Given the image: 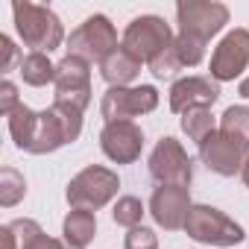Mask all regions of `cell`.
I'll list each match as a JSON object with an SVG mask.
<instances>
[{
  "instance_id": "14",
  "label": "cell",
  "mask_w": 249,
  "mask_h": 249,
  "mask_svg": "<svg viewBox=\"0 0 249 249\" xmlns=\"http://www.w3.org/2000/svg\"><path fill=\"white\" fill-rule=\"evenodd\" d=\"M100 147L114 164H132L144 150V132L132 120H114L103 126Z\"/></svg>"
},
{
  "instance_id": "4",
  "label": "cell",
  "mask_w": 249,
  "mask_h": 249,
  "mask_svg": "<svg viewBox=\"0 0 249 249\" xmlns=\"http://www.w3.org/2000/svg\"><path fill=\"white\" fill-rule=\"evenodd\" d=\"M185 231L188 237L199 243H211V246H234L243 240V226L214 205H194L188 214Z\"/></svg>"
},
{
  "instance_id": "29",
  "label": "cell",
  "mask_w": 249,
  "mask_h": 249,
  "mask_svg": "<svg viewBox=\"0 0 249 249\" xmlns=\"http://www.w3.org/2000/svg\"><path fill=\"white\" fill-rule=\"evenodd\" d=\"M30 249H71V246H68L65 240H56V237H47V234H41V237H38V240L30 246Z\"/></svg>"
},
{
  "instance_id": "18",
  "label": "cell",
  "mask_w": 249,
  "mask_h": 249,
  "mask_svg": "<svg viewBox=\"0 0 249 249\" xmlns=\"http://www.w3.org/2000/svg\"><path fill=\"white\" fill-rule=\"evenodd\" d=\"M220 132L249 150V108L246 106H229L220 117Z\"/></svg>"
},
{
  "instance_id": "17",
  "label": "cell",
  "mask_w": 249,
  "mask_h": 249,
  "mask_svg": "<svg viewBox=\"0 0 249 249\" xmlns=\"http://www.w3.org/2000/svg\"><path fill=\"white\" fill-rule=\"evenodd\" d=\"M62 234H65V243H68L71 249H85V246L94 240V234H97V217H94V211L73 208V211L65 217Z\"/></svg>"
},
{
  "instance_id": "10",
  "label": "cell",
  "mask_w": 249,
  "mask_h": 249,
  "mask_svg": "<svg viewBox=\"0 0 249 249\" xmlns=\"http://www.w3.org/2000/svg\"><path fill=\"white\" fill-rule=\"evenodd\" d=\"M179 15V33L194 36L199 41H208L229 24V9L223 3H208V0H191V3L176 6Z\"/></svg>"
},
{
  "instance_id": "1",
  "label": "cell",
  "mask_w": 249,
  "mask_h": 249,
  "mask_svg": "<svg viewBox=\"0 0 249 249\" xmlns=\"http://www.w3.org/2000/svg\"><path fill=\"white\" fill-rule=\"evenodd\" d=\"M9 132L18 150H27L33 156L53 153L65 144H73L82 132V111L50 106L47 111H33L24 103L9 114Z\"/></svg>"
},
{
  "instance_id": "12",
  "label": "cell",
  "mask_w": 249,
  "mask_h": 249,
  "mask_svg": "<svg viewBox=\"0 0 249 249\" xmlns=\"http://www.w3.org/2000/svg\"><path fill=\"white\" fill-rule=\"evenodd\" d=\"M199 159L202 164L217 173V176H234L243 170V161L249 156V150H243L240 144H234L231 138H226L220 129H214L211 135H205L199 144Z\"/></svg>"
},
{
  "instance_id": "3",
  "label": "cell",
  "mask_w": 249,
  "mask_h": 249,
  "mask_svg": "<svg viewBox=\"0 0 249 249\" xmlns=\"http://www.w3.org/2000/svg\"><path fill=\"white\" fill-rule=\"evenodd\" d=\"M117 30L106 15H91L82 27H76L68 38V56H76L82 62H103L117 50Z\"/></svg>"
},
{
  "instance_id": "27",
  "label": "cell",
  "mask_w": 249,
  "mask_h": 249,
  "mask_svg": "<svg viewBox=\"0 0 249 249\" xmlns=\"http://www.w3.org/2000/svg\"><path fill=\"white\" fill-rule=\"evenodd\" d=\"M21 62H24V56H21V50L12 44V38H9V36H0V71L9 73L15 65L21 68Z\"/></svg>"
},
{
  "instance_id": "25",
  "label": "cell",
  "mask_w": 249,
  "mask_h": 249,
  "mask_svg": "<svg viewBox=\"0 0 249 249\" xmlns=\"http://www.w3.org/2000/svg\"><path fill=\"white\" fill-rule=\"evenodd\" d=\"M150 71H153V76H156V79H170L173 73H179V71H182V62H179V56H176L173 44H170L159 59H153V62H150Z\"/></svg>"
},
{
  "instance_id": "31",
  "label": "cell",
  "mask_w": 249,
  "mask_h": 249,
  "mask_svg": "<svg viewBox=\"0 0 249 249\" xmlns=\"http://www.w3.org/2000/svg\"><path fill=\"white\" fill-rule=\"evenodd\" d=\"M240 176H243V185L249 188V156H246V161H243V170H240Z\"/></svg>"
},
{
  "instance_id": "8",
  "label": "cell",
  "mask_w": 249,
  "mask_h": 249,
  "mask_svg": "<svg viewBox=\"0 0 249 249\" xmlns=\"http://www.w3.org/2000/svg\"><path fill=\"white\" fill-rule=\"evenodd\" d=\"M159 106V91L153 85H138V88H108L103 94L100 111L106 123L114 120H132L138 114H150Z\"/></svg>"
},
{
  "instance_id": "9",
  "label": "cell",
  "mask_w": 249,
  "mask_h": 249,
  "mask_svg": "<svg viewBox=\"0 0 249 249\" xmlns=\"http://www.w3.org/2000/svg\"><path fill=\"white\" fill-rule=\"evenodd\" d=\"M150 176L159 185H179L188 188L194 179V167L191 159L185 153V147L176 138H161L150 156Z\"/></svg>"
},
{
  "instance_id": "21",
  "label": "cell",
  "mask_w": 249,
  "mask_h": 249,
  "mask_svg": "<svg viewBox=\"0 0 249 249\" xmlns=\"http://www.w3.org/2000/svg\"><path fill=\"white\" fill-rule=\"evenodd\" d=\"M24 194H27V182H24V176L15 167L0 170V205L12 208V205H18L24 199Z\"/></svg>"
},
{
  "instance_id": "13",
  "label": "cell",
  "mask_w": 249,
  "mask_h": 249,
  "mask_svg": "<svg viewBox=\"0 0 249 249\" xmlns=\"http://www.w3.org/2000/svg\"><path fill=\"white\" fill-rule=\"evenodd\" d=\"M191 208H194L191 194H188V188H179V185H159L150 196V214L167 231L185 229Z\"/></svg>"
},
{
  "instance_id": "30",
  "label": "cell",
  "mask_w": 249,
  "mask_h": 249,
  "mask_svg": "<svg viewBox=\"0 0 249 249\" xmlns=\"http://www.w3.org/2000/svg\"><path fill=\"white\" fill-rule=\"evenodd\" d=\"M237 94H240L243 100H249V76H246V79L240 82V88H237Z\"/></svg>"
},
{
  "instance_id": "2",
  "label": "cell",
  "mask_w": 249,
  "mask_h": 249,
  "mask_svg": "<svg viewBox=\"0 0 249 249\" xmlns=\"http://www.w3.org/2000/svg\"><path fill=\"white\" fill-rule=\"evenodd\" d=\"M12 15H15V27H18L21 41L27 47H33V53H50L65 41L62 21L53 15V9L24 0V3L12 6Z\"/></svg>"
},
{
  "instance_id": "24",
  "label": "cell",
  "mask_w": 249,
  "mask_h": 249,
  "mask_svg": "<svg viewBox=\"0 0 249 249\" xmlns=\"http://www.w3.org/2000/svg\"><path fill=\"white\" fill-rule=\"evenodd\" d=\"M9 229H12V234H15V243H18V249H30L44 231H41V226L36 223V220H12L9 223Z\"/></svg>"
},
{
  "instance_id": "23",
  "label": "cell",
  "mask_w": 249,
  "mask_h": 249,
  "mask_svg": "<svg viewBox=\"0 0 249 249\" xmlns=\"http://www.w3.org/2000/svg\"><path fill=\"white\" fill-rule=\"evenodd\" d=\"M173 50H176V56H179L182 68H194V65H199V62H202V56H205V41H199V38H194V36L179 33V36L173 38Z\"/></svg>"
},
{
  "instance_id": "16",
  "label": "cell",
  "mask_w": 249,
  "mask_h": 249,
  "mask_svg": "<svg viewBox=\"0 0 249 249\" xmlns=\"http://www.w3.org/2000/svg\"><path fill=\"white\" fill-rule=\"evenodd\" d=\"M141 65H144V62H138L126 47L120 44L108 59L100 62V76H103L111 88H126V85L141 73Z\"/></svg>"
},
{
  "instance_id": "19",
  "label": "cell",
  "mask_w": 249,
  "mask_h": 249,
  "mask_svg": "<svg viewBox=\"0 0 249 249\" xmlns=\"http://www.w3.org/2000/svg\"><path fill=\"white\" fill-rule=\"evenodd\" d=\"M18 71H21L24 82L36 85V88H41L47 82H56V65L47 59V53H30V56H24V62H21Z\"/></svg>"
},
{
  "instance_id": "11",
  "label": "cell",
  "mask_w": 249,
  "mask_h": 249,
  "mask_svg": "<svg viewBox=\"0 0 249 249\" xmlns=\"http://www.w3.org/2000/svg\"><path fill=\"white\" fill-rule=\"evenodd\" d=\"M249 65V30H231L226 38L217 44L211 56V79L214 82H231L240 76Z\"/></svg>"
},
{
  "instance_id": "5",
  "label": "cell",
  "mask_w": 249,
  "mask_h": 249,
  "mask_svg": "<svg viewBox=\"0 0 249 249\" xmlns=\"http://www.w3.org/2000/svg\"><path fill=\"white\" fill-rule=\"evenodd\" d=\"M120 179L117 173H111L108 167L91 164L82 173H76L68 185V202L73 208H85V211H97L106 202H111V196L117 194Z\"/></svg>"
},
{
  "instance_id": "28",
  "label": "cell",
  "mask_w": 249,
  "mask_h": 249,
  "mask_svg": "<svg viewBox=\"0 0 249 249\" xmlns=\"http://www.w3.org/2000/svg\"><path fill=\"white\" fill-rule=\"evenodd\" d=\"M18 106H21V103H18V88L6 79V82H3V88H0V114L9 117Z\"/></svg>"
},
{
  "instance_id": "22",
  "label": "cell",
  "mask_w": 249,
  "mask_h": 249,
  "mask_svg": "<svg viewBox=\"0 0 249 249\" xmlns=\"http://www.w3.org/2000/svg\"><path fill=\"white\" fill-rule=\"evenodd\" d=\"M141 217H144V202L138 196H120L114 211H111V220L117 226H126V229H138Z\"/></svg>"
},
{
  "instance_id": "6",
  "label": "cell",
  "mask_w": 249,
  "mask_h": 249,
  "mask_svg": "<svg viewBox=\"0 0 249 249\" xmlns=\"http://www.w3.org/2000/svg\"><path fill=\"white\" fill-rule=\"evenodd\" d=\"M170 44H173V33L164 24V18H159V15H141L126 27V33H123V47L138 62L159 59Z\"/></svg>"
},
{
  "instance_id": "20",
  "label": "cell",
  "mask_w": 249,
  "mask_h": 249,
  "mask_svg": "<svg viewBox=\"0 0 249 249\" xmlns=\"http://www.w3.org/2000/svg\"><path fill=\"white\" fill-rule=\"evenodd\" d=\"M182 132L191 138V141H202L205 135L214 132V117H211V108H188L182 114Z\"/></svg>"
},
{
  "instance_id": "7",
  "label": "cell",
  "mask_w": 249,
  "mask_h": 249,
  "mask_svg": "<svg viewBox=\"0 0 249 249\" xmlns=\"http://www.w3.org/2000/svg\"><path fill=\"white\" fill-rule=\"evenodd\" d=\"M56 106L73 108V111H85V106L91 103V65L76 59V56H65L56 65Z\"/></svg>"
},
{
  "instance_id": "15",
  "label": "cell",
  "mask_w": 249,
  "mask_h": 249,
  "mask_svg": "<svg viewBox=\"0 0 249 249\" xmlns=\"http://www.w3.org/2000/svg\"><path fill=\"white\" fill-rule=\"evenodd\" d=\"M220 97V85L211 76H185L170 88V108L185 114L188 108H211Z\"/></svg>"
},
{
  "instance_id": "26",
  "label": "cell",
  "mask_w": 249,
  "mask_h": 249,
  "mask_svg": "<svg viewBox=\"0 0 249 249\" xmlns=\"http://www.w3.org/2000/svg\"><path fill=\"white\" fill-rule=\"evenodd\" d=\"M123 246H126V249H159V237H156V231L138 226V229H129L126 243H123Z\"/></svg>"
}]
</instances>
